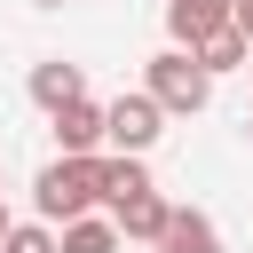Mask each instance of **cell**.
Returning a JSON list of instances; mask_svg holds the SVG:
<instances>
[{
	"label": "cell",
	"mask_w": 253,
	"mask_h": 253,
	"mask_svg": "<svg viewBox=\"0 0 253 253\" xmlns=\"http://www.w3.org/2000/svg\"><path fill=\"white\" fill-rule=\"evenodd\" d=\"M245 55H253V47H245V40H237V32H229V24H221V32H213V40H198V47H190V63H198V71H206V79H221V71H237V63H245Z\"/></svg>",
	"instance_id": "10"
},
{
	"label": "cell",
	"mask_w": 253,
	"mask_h": 253,
	"mask_svg": "<svg viewBox=\"0 0 253 253\" xmlns=\"http://www.w3.org/2000/svg\"><path fill=\"white\" fill-rule=\"evenodd\" d=\"M95 182H103V206H126V198H142V190H158L142 158H95Z\"/></svg>",
	"instance_id": "9"
},
{
	"label": "cell",
	"mask_w": 253,
	"mask_h": 253,
	"mask_svg": "<svg viewBox=\"0 0 253 253\" xmlns=\"http://www.w3.org/2000/svg\"><path fill=\"white\" fill-rule=\"evenodd\" d=\"M166 213H174V206H166L158 190H142V198H126V206H111L103 221L119 229V245H126V237H134V245H158V229H166Z\"/></svg>",
	"instance_id": "7"
},
{
	"label": "cell",
	"mask_w": 253,
	"mask_h": 253,
	"mask_svg": "<svg viewBox=\"0 0 253 253\" xmlns=\"http://www.w3.org/2000/svg\"><path fill=\"white\" fill-rule=\"evenodd\" d=\"M0 253H55V229H47V221H8Z\"/></svg>",
	"instance_id": "12"
},
{
	"label": "cell",
	"mask_w": 253,
	"mask_h": 253,
	"mask_svg": "<svg viewBox=\"0 0 253 253\" xmlns=\"http://www.w3.org/2000/svg\"><path fill=\"white\" fill-rule=\"evenodd\" d=\"M229 32H237V40L253 47V0H237V8H229Z\"/></svg>",
	"instance_id": "13"
},
{
	"label": "cell",
	"mask_w": 253,
	"mask_h": 253,
	"mask_svg": "<svg viewBox=\"0 0 253 253\" xmlns=\"http://www.w3.org/2000/svg\"><path fill=\"white\" fill-rule=\"evenodd\" d=\"M24 87H32V103L55 119L63 103H79V95H87V71H79V63H63V55H47V63H32V79H24Z\"/></svg>",
	"instance_id": "5"
},
{
	"label": "cell",
	"mask_w": 253,
	"mask_h": 253,
	"mask_svg": "<svg viewBox=\"0 0 253 253\" xmlns=\"http://www.w3.org/2000/svg\"><path fill=\"white\" fill-rule=\"evenodd\" d=\"M158 253H221V229H213L198 206H174L166 229H158Z\"/></svg>",
	"instance_id": "8"
},
{
	"label": "cell",
	"mask_w": 253,
	"mask_h": 253,
	"mask_svg": "<svg viewBox=\"0 0 253 253\" xmlns=\"http://www.w3.org/2000/svg\"><path fill=\"white\" fill-rule=\"evenodd\" d=\"M142 95L158 103V119H190V111H206V103H213V79H206L182 47H166V55H150V63H142Z\"/></svg>",
	"instance_id": "2"
},
{
	"label": "cell",
	"mask_w": 253,
	"mask_h": 253,
	"mask_svg": "<svg viewBox=\"0 0 253 253\" xmlns=\"http://www.w3.org/2000/svg\"><path fill=\"white\" fill-rule=\"evenodd\" d=\"M32 206H40V221H47V229H63V221H87V213L103 206L95 158H55V166H40V182H32Z\"/></svg>",
	"instance_id": "1"
},
{
	"label": "cell",
	"mask_w": 253,
	"mask_h": 253,
	"mask_svg": "<svg viewBox=\"0 0 253 253\" xmlns=\"http://www.w3.org/2000/svg\"><path fill=\"white\" fill-rule=\"evenodd\" d=\"M166 134V119H158V103L134 87V95H119V103H103V142L119 150V158H142L150 142Z\"/></svg>",
	"instance_id": "3"
},
{
	"label": "cell",
	"mask_w": 253,
	"mask_h": 253,
	"mask_svg": "<svg viewBox=\"0 0 253 253\" xmlns=\"http://www.w3.org/2000/svg\"><path fill=\"white\" fill-rule=\"evenodd\" d=\"M0 237H8V229H0Z\"/></svg>",
	"instance_id": "17"
},
{
	"label": "cell",
	"mask_w": 253,
	"mask_h": 253,
	"mask_svg": "<svg viewBox=\"0 0 253 253\" xmlns=\"http://www.w3.org/2000/svg\"><path fill=\"white\" fill-rule=\"evenodd\" d=\"M245 134H253V111H245Z\"/></svg>",
	"instance_id": "16"
},
{
	"label": "cell",
	"mask_w": 253,
	"mask_h": 253,
	"mask_svg": "<svg viewBox=\"0 0 253 253\" xmlns=\"http://www.w3.org/2000/svg\"><path fill=\"white\" fill-rule=\"evenodd\" d=\"M47 126H55V150H63V158H95V142H103V103L79 95V103H63Z\"/></svg>",
	"instance_id": "6"
},
{
	"label": "cell",
	"mask_w": 253,
	"mask_h": 253,
	"mask_svg": "<svg viewBox=\"0 0 253 253\" xmlns=\"http://www.w3.org/2000/svg\"><path fill=\"white\" fill-rule=\"evenodd\" d=\"M55 253H119V229H111L103 213H87V221H63V229H55Z\"/></svg>",
	"instance_id": "11"
},
{
	"label": "cell",
	"mask_w": 253,
	"mask_h": 253,
	"mask_svg": "<svg viewBox=\"0 0 253 253\" xmlns=\"http://www.w3.org/2000/svg\"><path fill=\"white\" fill-rule=\"evenodd\" d=\"M229 8H237V0H166V40L190 55L198 40H213V32L229 24Z\"/></svg>",
	"instance_id": "4"
},
{
	"label": "cell",
	"mask_w": 253,
	"mask_h": 253,
	"mask_svg": "<svg viewBox=\"0 0 253 253\" xmlns=\"http://www.w3.org/2000/svg\"><path fill=\"white\" fill-rule=\"evenodd\" d=\"M0 229H8V198H0Z\"/></svg>",
	"instance_id": "14"
},
{
	"label": "cell",
	"mask_w": 253,
	"mask_h": 253,
	"mask_svg": "<svg viewBox=\"0 0 253 253\" xmlns=\"http://www.w3.org/2000/svg\"><path fill=\"white\" fill-rule=\"evenodd\" d=\"M32 8H63V0H32Z\"/></svg>",
	"instance_id": "15"
}]
</instances>
